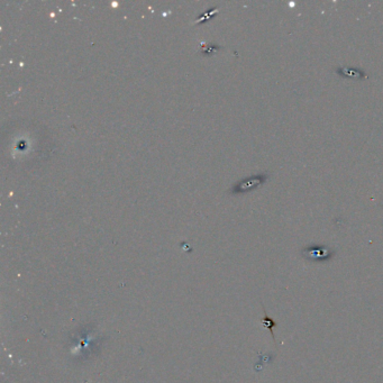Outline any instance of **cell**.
<instances>
[{
  "label": "cell",
  "instance_id": "1",
  "mask_svg": "<svg viewBox=\"0 0 383 383\" xmlns=\"http://www.w3.org/2000/svg\"><path fill=\"white\" fill-rule=\"evenodd\" d=\"M335 249H331L325 245H309L302 248L301 251V255L304 260L317 263H324L327 261H330L335 257Z\"/></svg>",
  "mask_w": 383,
  "mask_h": 383
},
{
  "label": "cell",
  "instance_id": "2",
  "mask_svg": "<svg viewBox=\"0 0 383 383\" xmlns=\"http://www.w3.org/2000/svg\"><path fill=\"white\" fill-rule=\"evenodd\" d=\"M268 179H269V173H261V174L246 177V179L238 181L236 185L232 188L231 193L238 195V193H245L248 191L255 190V189H258L259 187L264 185Z\"/></svg>",
  "mask_w": 383,
  "mask_h": 383
},
{
  "label": "cell",
  "instance_id": "3",
  "mask_svg": "<svg viewBox=\"0 0 383 383\" xmlns=\"http://www.w3.org/2000/svg\"><path fill=\"white\" fill-rule=\"evenodd\" d=\"M335 72L341 75L342 78H345V79H356V80H362V79H368V74L365 73V71L359 68H353V66H340V68L335 69Z\"/></svg>",
  "mask_w": 383,
  "mask_h": 383
},
{
  "label": "cell",
  "instance_id": "4",
  "mask_svg": "<svg viewBox=\"0 0 383 383\" xmlns=\"http://www.w3.org/2000/svg\"><path fill=\"white\" fill-rule=\"evenodd\" d=\"M263 313H264V317H263V319H262L263 324H264V326L268 327L269 330L271 331V335H272V340H273V342L275 343V335H274L273 328H274V327L276 326V323H275V321H274L273 319H272V318L270 317V316L268 315V313H266V310H265V308H264V307H263Z\"/></svg>",
  "mask_w": 383,
  "mask_h": 383
},
{
  "label": "cell",
  "instance_id": "5",
  "mask_svg": "<svg viewBox=\"0 0 383 383\" xmlns=\"http://www.w3.org/2000/svg\"><path fill=\"white\" fill-rule=\"evenodd\" d=\"M215 13H217V10H215V8H213L212 10H209V12L208 13H206V14H205V16H203V17H206V19H210L209 17H210V16H213ZM203 17H199L197 20H196V23H200V21L203 19Z\"/></svg>",
  "mask_w": 383,
  "mask_h": 383
}]
</instances>
